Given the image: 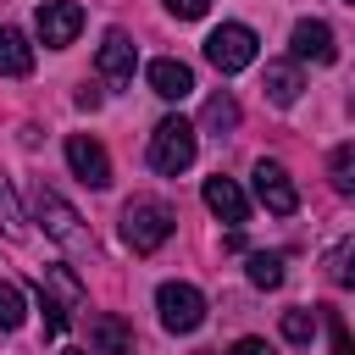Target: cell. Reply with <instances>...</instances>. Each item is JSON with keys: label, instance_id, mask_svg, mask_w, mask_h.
I'll list each match as a JSON object with an SVG mask.
<instances>
[{"label": "cell", "instance_id": "6da1fadb", "mask_svg": "<svg viewBox=\"0 0 355 355\" xmlns=\"http://www.w3.org/2000/svg\"><path fill=\"white\" fill-rule=\"evenodd\" d=\"M172 227H178L172 205H161V200H150V194H139V200L122 205V244H128L133 255L161 250V244L172 239Z\"/></svg>", "mask_w": 355, "mask_h": 355}, {"label": "cell", "instance_id": "7a4b0ae2", "mask_svg": "<svg viewBox=\"0 0 355 355\" xmlns=\"http://www.w3.org/2000/svg\"><path fill=\"white\" fill-rule=\"evenodd\" d=\"M194 155H200V128L183 122V116H161L155 133H150V166L166 172V178H178V172L194 166Z\"/></svg>", "mask_w": 355, "mask_h": 355}, {"label": "cell", "instance_id": "3957f363", "mask_svg": "<svg viewBox=\"0 0 355 355\" xmlns=\"http://www.w3.org/2000/svg\"><path fill=\"white\" fill-rule=\"evenodd\" d=\"M33 216H39L44 239H55L61 250H89V227H83V216H78L55 189H33Z\"/></svg>", "mask_w": 355, "mask_h": 355}, {"label": "cell", "instance_id": "277c9868", "mask_svg": "<svg viewBox=\"0 0 355 355\" xmlns=\"http://www.w3.org/2000/svg\"><path fill=\"white\" fill-rule=\"evenodd\" d=\"M255 28H244V22H222V28H211V39H205V61L216 67V72H244L250 61H255Z\"/></svg>", "mask_w": 355, "mask_h": 355}, {"label": "cell", "instance_id": "5b68a950", "mask_svg": "<svg viewBox=\"0 0 355 355\" xmlns=\"http://www.w3.org/2000/svg\"><path fill=\"white\" fill-rule=\"evenodd\" d=\"M155 311H161L166 333H194L205 322V294L194 283H161L155 288Z\"/></svg>", "mask_w": 355, "mask_h": 355}, {"label": "cell", "instance_id": "8992f818", "mask_svg": "<svg viewBox=\"0 0 355 355\" xmlns=\"http://www.w3.org/2000/svg\"><path fill=\"white\" fill-rule=\"evenodd\" d=\"M33 28H39V44L67 50V44L83 33V6H78V0H44L39 17H33Z\"/></svg>", "mask_w": 355, "mask_h": 355}, {"label": "cell", "instance_id": "52a82bcc", "mask_svg": "<svg viewBox=\"0 0 355 355\" xmlns=\"http://www.w3.org/2000/svg\"><path fill=\"white\" fill-rule=\"evenodd\" d=\"M250 178H255V200H261L272 216H294V205H300V189H294V178L283 172V161H266V155H261Z\"/></svg>", "mask_w": 355, "mask_h": 355}, {"label": "cell", "instance_id": "ba28073f", "mask_svg": "<svg viewBox=\"0 0 355 355\" xmlns=\"http://www.w3.org/2000/svg\"><path fill=\"white\" fill-rule=\"evenodd\" d=\"M288 44H294V61H311V67H333V61H338L333 28H327L322 17H300L294 33H288Z\"/></svg>", "mask_w": 355, "mask_h": 355}, {"label": "cell", "instance_id": "9c48e42d", "mask_svg": "<svg viewBox=\"0 0 355 355\" xmlns=\"http://www.w3.org/2000/svg\"><path fill=\"white\" fill-rule=\"evenodd\" d=\"M67 166H72L89 189H111V155H105V144H100V139L72 133V139H67Z\"/></svg>", "mask_w": 355, "mask_h": 355}, {"label": "cell", "instance_id": "30bf717a", "mask_svg": "<svg viewBox=\"0 0 355 355\" xmlns=\"http://www.w3.org/2000/svg\"><path fill=\"white\" fill-rule=\"evenodd\" d=\"M133 67H139L133 39H128L122 28H111V33L100 39V78H105V83H116V89H128V83H133Z\"/></svg>", "mask_w": 355, "mask_h": 355}, {"label": "cell", "instance_id": "8fae6325", "mask_svg": "<svg viewBox=\"0 0 355 355\" xmlns=\"http://www.w3.org/2000/svg\"><path fill=\"white\" fill-rule=\"evenodd\" d=\"M200 194H205V211H211L216 222H233V227H239V222L250 216L244 189H239L233 178H222V172H216V178H205V189H200Z\"/></svg>", "mask_w": 355, "mask_h": 355}, {"label": "cell", "instance_id": "7c38bea8", "mask_svg": "<svg viewBox=\"0 0 355 355\" xmlns=\"http://www.w3.org/2000/svg\"><path fill=\"white\" fill-rule=\"evenodd\" d=\"M89 355H133V327L116 311L89 316Z\"/></svg>", "mask_w": 355, "mask_h": 355}, {"label": "cell", "instance_id": "4fadbf2b", "mask_svg": "<svg viewBox=\"0 0 355 355\" xmlns=\"http://www.w3.org/2000/svg\"><path fill=\"white\" fill-rule=\"evenodd\" d=\"M144 78H150V89H155L161 100H183V94L194 89V72H189L178 55H161V61H150V67H144Z\"/></svg>", "mask_w": 355, "mask_h": 355}, {"label": "cell", "instance_id": "5bb4252c", "mask_svg": "<svg viewBox=\"0 0 355 355\" xmlns=\"http://www.w3.org/2000/svg\"><path fill=\"white\" fill-rule=\"evenodd\" d=\"M261 89H266V100L277 105V111H288L294 100H300V61H266V72H261Z\"/></svg>", "mask_w": 355, "mask_h": 355}, {"label": "cell", "instance_id": "9a60e30c", "mask_svg": "<svg viewBox=\"0 0 355 355\" xmlns=\"http://www.w3.org/2000/svg\"><path fill=\"white\" fill-rule=\"evenodd\" d=\"M33 72V44L22 28H0V78H28Z\"/></svg>", "mask_w": 355, "mask_h": 355}, {"label": "cell", "instance_id": "2e32d148", "mask_svg": "<svg viewBox=\"0 0 355 355\" xmlns=\"http://www.w3.org/2000/svg\"><path fill=\"white\" fill-rule=\"evenodd\" d=\"M200 128H205V133H233V128H239V100H233L227 89L211 94L205 111H200Z\"/></svg>", "mask_w": 355, "mask_h": 355}, {"label": "cell", "instance_id": "e0dca14e", "mask_svg": "<svg viewBox=\"0 0 355 355\" xmlns=\"http://www.w3.org/2000/svg\"><path fill=\"white\" fill-rule=\"evenodd\" d=\"M33 300H39V311H44V338H61V333H67V311H72V305H67V300H50V283H44V277L33 283Z\"/></svg>", "mask_w": 355, "mask_h": 355}, {"label": "cell", "instance_id": "ac0fdd59", "mask_svg": "<svg viewBox=\"0 0 355 355\" xmlns=\"http://www.w3.org/2000/svg\"><path fill=\"white\" fill-rule=\"evenodd\" d=\"M327 178H333V189H338L344 200H355V144H338V150L327 155Z\"/></svg>", "mask_w": 355, "mask_h": 355}, {"label": "cell", "instance_id": "d6986e66", "mask_svg": "<svg viewBox=\"0 0 355 355\" xmlns=\"http://www.w3.org/2000/svg\"><path fill=\"white\" fill-rule=\"evenodd\" d=\"M250 283L255 288H277L283 283V255L277 250H255L250 255Z\"/></svg>", "mask_w": 355, "mask_h": 355}, {"label": "cell", "instance_id": "ffe728a7", "mask_svg": "<svg viewBox=\"0 0 355 355\" xmlns=\"http://www.w3.org/2000/svg\"><path fill=\"white\" fill-rule=\"evenodd\" d=\"M28 322V300H22V288L17 283H0V333H17Z\"/></svg>", "mask_w": 355, "mask_h": 355}, {"label": "cell", "instance_id": "44dd1931", "mask_svg": "<svg viewBox=\"0 0 355 355\" xmlns=\"http://www.w3.org/2000/svg\"><path fill=\"white\" fill-rule=\"evenodd\" d=\"M327 277L344 283V288H355V239H338L327 250Z\"/></svg>", "mask_w": 355, "mask_h": 355}, {"label": "cell", "instance_id": "7402d4cb", "mask_svg": "<svg viewBox=\"0 0 355 355\" xmlns=\"http://www.w3.org/2000/svg\"><path fill=\"white\" fill-rule=\"evenodd\" d=\"M311 333H316V311H305V305L283 311V338L288 344H311Z\"/></svg>", "mask_w": 355, "mask_h": 355}, {"label": "cell", "instance_id": "603a6c76", "mask_svg": "<svg viewBox=\"0 0 355 355\" xmlns=\"http://www.w3.org/2000/svg\"><path fill=\"white\" fill-rule=\"evenodd\" d=\"M44 283H50V288H55V294H61V300H67L72 311L83 305V288H78V277H72L67 266H44Z\"/></svg>", "mask_w": 355, "mask_h": 355}, {"label": "cell", "instance_id": "cb8c5ba5", "mask_svg": "<svg viewBox=\"0 0 355 355\" xmlns=\"http://www.w3.org/2000/svg\"><path fill=\"white\" fill-rule=\"evenodd\" d=\"M0 227H6V239H22L28 227H22V211H17V200H11V189L0 183Z\"/></svg>", "mask_w": 355, "mask_h": 355}, {"label": "cell", "instance_id": "d4e9b609", "mask_svg": "<svg viewBox=\"0 0 355 355\" xmlns=\"http://www.w3.org/2000/svg\"><path fill=\"white\" fill-rule=\"evenodd\" d=\"M166 11H172L178 22H194V17H205V11H211V0H166Z\"/></svg>", "mask_w": 355, "mask_h": 355}, {"label": "cell", "instance_id": "484cf974", "mask_svg": "<svg viewBox=\"0 0 355 355\" xmlns=\"http://www.w3.org/2000/svg\"><path fill=\"white\" fill-rule=\"evenodd\" d=\"M327 333H333V355H355V344H349V327H344L338 316H327Z\"/></svg>", "mask_w": 355, "mask_h": 355}, {"label": "cell", "instance_id": "4316f807", "mask_svg": "<svg viewBox=\"0 0 355 355\" xmlns=\"http://www.w3.org/2000/svg\"><path fill=\"white\" fill-rule=\"evenodd\" d=\"M227 355H277V349H272L266 338H239V344H233Z\"/></svg>", "mask_w": 355, "mask_h": 355}, {"label": "cell", "instance_id": "83f0119b", "mask_svg": "<svg viewBox=\"0 0 355 355\" xmlns=\"http://www.w3.org/2000/svg\"><path fill=\"white\" fill-rule=\"evenodd\" d=\"M72 100H78V105H83V111H94V105H100V89H89V83H83V89H78V94H72Z\"/></svg>", "mask_w": 355, "mask_h": 355}, {"label": "cell", "instance_id": "f1b7e54d", "mask_svg": "<svg viewBox=\"0 0 355 355\" xmlns=\"http://www.w3.org/2000/svg\"><path fill=\"white\" fill-rule=\"evenodd\" d=\"M67 355H89V349H67Z\"/></svg>", "mask_w": 355, "mask_h": 355}, {"label": "cell", "instance_id": "f546056e", "mask_svg": "<svg viewBox=\"0 0 355 355\" xmlns=\"http://www.w3.org/2000/svg\"><path fill=\"white\" fill-rule=\"evenodd\" d=\"M205 355H216V349H205Z\"/></svg>", "mask_w": 355, "mask_h": 355}, {"label": "cell", "instance_id": "4dcf8cb0", "mask_svg": "<svg viewBox=\"0 0 355 355\" xmlns=\"http://www.w3.org/2000/svg\"><path fill=\"white\" fill-rule=\"evenodd\" d=\"M349 6H355V0H349Z\"/></svg>", "mask_w": 355, "mask_h": 355}]
</instances>
